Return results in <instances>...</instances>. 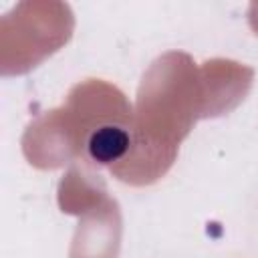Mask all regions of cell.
<instances>
[{
  "label": "cell",
  "instance_id": "1",
  "mask_svg": "<svg viewBox=\"0 0 258 258\" xmlns=\"http://www.w3.org/2000/svg\"><path fill=\"white\" fill-rule=\"evenodd\" d=\"M89 155L99 163H111L125 155L129 149V135L121 127H101L97 129L87 143Z\"/></svg>",
  "mask_w": 258,
  "mask_h": 258
}]
</instances>
